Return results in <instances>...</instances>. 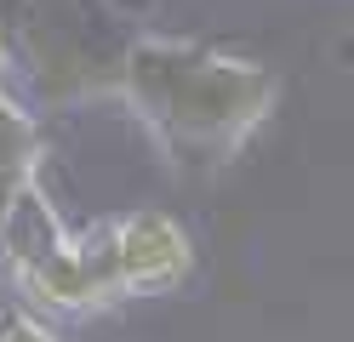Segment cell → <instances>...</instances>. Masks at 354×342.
<instances>
[{
  "label": "cell",
  "instance_id": "1",
  "mask_svg": "<svg viewBox=\"0 0 354 342\" xmlns=\"http://www.w3.org/2000/svg\"><path fill=\"white\" fill-rule=\"evenodd\" d=\"M115 103L149 131L166 166L189 177H217L280 103V75L246 52L143 29L115 75Z\"/></svg>",
  "mask_w": 354,
  "mask_h": 342
},
{
  "label": "cell",
  "instance_id": "2",
  "mask_svg": "<svg viewBox=\"0 0 354 342\" xmlns=\"http://www.w3.org/2000/svg\"><path fill=\"white\" fill-rule=\"evenodd\" d=\"M12 35L35 91L46 103L115 97V75L143 35L126 0H6L0 40Z\"/></svg>",
  "mask_w": 354,
  "mask_h": 342
},
{
  "label": "cell",
  "instance_id": "3",
  "mask_svg": "<svg viewBox=\"0 0 354 342\" xmlns=\"http://www.w3.org/2000/svg\"><path fill=\"white\" fill-rule=\"evenodd\" d=\"M0 268L29 296L24 308H35V314L40 308L46 314H97L115 303L86 234H75L57 217L46 182H29L6 205V217H0Z\"/></svg>",
  "mask_w": 354,
  "mask_h": 342
},
{
  "label": "cell",
  "instance_id": "4",
  "mask_svg": "<svg viewBox=\"0 0 354 342\" xmlns=\"http://www.w3.org/2000/svg\"><path fill=\"white\" fill-rule=\"evenodd\" d=\"M86 245L97 257V274L115 303L126 296H160L177 291L194 274V240L189 228L166 217V211H126V217H103L92 228H80Z\"/></svg>",
  "mask_w": 354,
  "mask_h": 342
},
{
  "label": "cell",
  "instance_id": "5",
  "mask_svg": "<svg viewBox=\"0 0 354 342\" xmlns=\"http://www.w3.org/2000/svg\"><path fill=\"white\" fill-rule=\"evenodd\" d=\"M40 166H46V131L24 108V97L0 80V217L29 182H40Z\"/></svg>",
  "mask_w": 354,
  "mask_h": 342
},
{
  "label": "cell",
  "instance_id": "6",
  "mask_svg": "<svg viewBox=\"0 0 354 342\" xmlns=\"http://www.w3.org/2000/svg\"><path fill=\"white\" fill-rule=\"evenodd\" d=\"M0 342H63V336L46 325V314H35L24 303H6L0 308Z\"/></svg>",
  "mask_w": 354,
  "mask_h": 342
},
{
  "label": "cell",
  "instance_id": "7",
  "mask_svg": "<svg viewBox=\"0 0 354 342\" xmlns=\"http://www.w3.org/2000/svg\"><path fill=\"white\" fill-rule=\"evenodd\" d=\"M0 80H6V40H0Z\"/></svg>",
  "mask_w": 354,
  "mask_h": 342
}]
</instances>
